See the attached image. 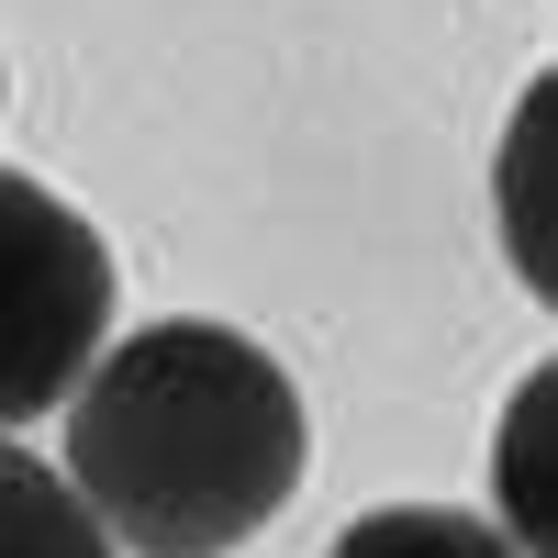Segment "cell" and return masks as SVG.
Masks as SVG:
<instances>
[{"label": "cell", "instance_id": "4", "mask_svg": "<svg viewBox=\"0 0 558 558\" xmlns=\"http://www.w3.org/2000/svg\"><path fill=\"white\" fill-rule=\"evenodd\" d=\"M492 514L514 536V558H558V357L525 368L492 425Z\"/></svg>", "mask_w": 558, "mask_h": 558}, {"label": "cell", "instance_id": "5", "mask_svg": "<svg viewBox=\"0 0 558 558\" xmlns=\"http://www.w3.org/2000/svg\"><path fill=\"white\" fill-rule=\"evenodd\" d=\"M0 558H123V547L101 536L68 470H45L34 447L0 436Z\"/></svg>", "mask_w": 558, "mask_h": 558}, {"label": "cell", "instance_id": "1", "mask_svg": "<svg viewBox=\"0 0 558 558\" xmlns=\"http://www.w3.org/2000/svg\"><path fill=\"white\" fill-rule=\"evenodd\" d=\"M302 391L235 324H146L68 391V481L123 558H235L302 492Z\"/></svg>", "mask_w": 558, "mask_h": 558}, {"label": "cell", "instance_id": "3", "mask_svg": "<svg viewBox=\"0 0 558 558\" xmlns=\"http://www.w3.org/2000/svg\"><path fill=\"white\" fill-rule=\"evenodd\" d=\"M492 223H502L514 279L558 313V68L525 78V101L502 123V146H492Z\"/></svg>", "mask_w": 558, "mask_h": 558}, {"label": "cell", "instance_id": "2", "mask_svg": "<svg viewBox=\"0 0 558 558\" xmlns=\"http://www.w3.org/2000/svg\"><path fill=\"white\" fill-rule=\"evenodd\" d=\"M112 336V246L78 202L0 168V436L57 413Z\"/></svg>", "mask_w": 558, "mask_h": 558}, {"label": "cell", "instance_id": "6", "mask_svg": "<svg viewBox=\"0 0 558 558\" xmlns=\"http://www.w3.org/2000/svg\"><path fill=\"white\" fill-rule=\"evenodd\" d=\"M336 558H514L492 514H458V502H380L336 536Z\"/></svg>", "mask_w": 558, "mask_h": 558}]
</instances>
